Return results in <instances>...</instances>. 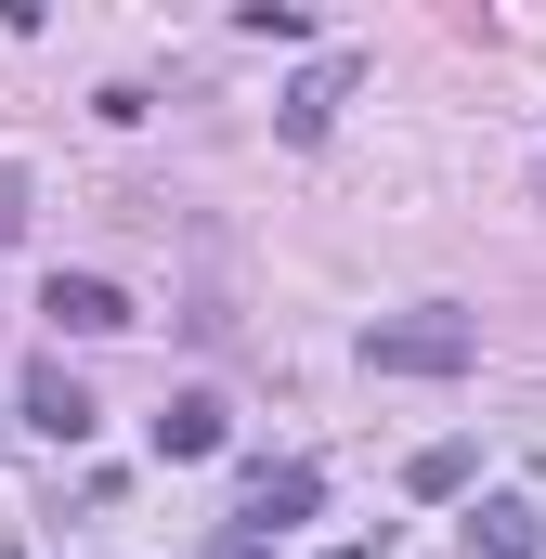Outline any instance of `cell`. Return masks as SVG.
Here are the masks:
<instances>
[{"label": "cell", "mask_w": 546, "mask_h": 559, "mask_svg": "<svg viewBox=\"0 0 546 559\" xmlns=\"http://www.w3.org/2000/svg\"><path fill=\"white\" fill-rule=\"evenodd\" d=\"M365 365L378 378H468L482 365V325L468 312H378L365 325Z\"/></svg>", "instance_id": "obj_1"}, {"label": "cell", "mask_w": 546, "mask_h": 559, "mask_svg": "<svg viewBox=\"0 0 546 559\" xmlns=\"http://www.w3.org/2000/svg\"><path fill=\"white\" fill-rule=\"evenodd\" d=\"M352 92H365V52H325V66H312V79L286 92V143H325V131H339V105H352Z\"/></svg>", "instance_id": "obj_2"}, {"label": "cell", "mask_w": 546, "mask_h": 559, "mask_svg": "<svg viewBox=\"0 0 546 559\" xmlns=\"http://www.w3.org/2000/svg\"><path fill=\"white\" fill-rule=\"evenodd\" d=\"M26 429H39V442H92V391L66 378V352L26 365Z\"/></svg>", "instance_id": "obj_3"}, {"label": "cell", "mask_w": 546, "mask_h": 559, "mask_svg": "<svg viewBox=\"0 0 546 559\" xmlns=\"http://www.w3.org/2000/svg\"><path fill=\"white\" fill-rule=\"evenodd\" d=\"M39 312H52L66 338H118V325H131V299H118L105 274H52V299H39Z\"/></svg>", "instance_id": "obj_4"}, {"label": "cell", "mask_w": 546, "mask_h": 559, "mask_svg": "<svg viewBox=\"0 0 546 559\" xmlns=\"http://www.w3.org/2000/svg\"><path fill=\"white\" fill-rule=\"evenodd\" d=\"M312 495H325V468H248V534H286V521H312Z\"/></svg>", "instance_id": "obj_5"}, {"label": "cell", "mask_w": 546, "mask_h": 559, "mask_svg": "<svg viewBox=\"0 0 546 559\" xmlns=\"http://www.w3.org/2000/svg\"><path fill=\"white\" fill-rule=\"evenodd\" d=\"M534 547H546V521L521 495H482V508H468V559H534Z\"/></svg>", "instance_id": "obj_6"}, {"label": "cell", "mask_w": 546, "mask_h": 559, "mask_svg": "<svg viewBox=\"0 0 546 559\" xmlns=\"http://www.w3.org/2000/svg\"><path fill=\"white\" fill-rule=\"evenodd\" d=\"M156 455H222V404H209V391H182V404L156 417Z\"/></svg>", "instance_id": "obj_7"}, {"label": "cell", "mask_w": 546, "mask_h": 559, "mask_svg": "<svg viewBox=\"0 0 546 559\" xmlns=\"http://www.w3.org/2000/svg\"><path fill=\"white\" fill-rule=\"evenodd\" d=\"M404 481H416V495H468V442H416Z\"/></svg>", "instance_id": "obj_8"}, {"label": "cell", "mask_w": 546, "mask_h": 559, "mask_svg": "<svg viewBox=\"0 0 546 559\" xmlns=\"http://www.w3.org/2000/svg\"><path fill=\"white\" fill-rule=\"evenodd\" d=\"M13 222H26V169H0V248H13Z\"/></svg>", "instance_id": "obj_9"}, {"label": "cell", "mask_w": 546, "mask_h": 559, "mask_svg": "<svg viewBox=\"0 0 546 559\" xmlns=\"http://www.w3.org/2000/svg\"><path fill=\"white\" fill-rule=\"evenodd\" d=\"M209 559H273V534H248V521H235V534H222Z\"/></svg>", "instance_id": "obj_10"}, {"label": "cell", "mask_w": 546, "mask_h": 559, "mask_svg": "<svg viewBox=\"0 0 546 559\" xmlns=\"http://www.w3.org/2000/svg\"><path fill=\"white\" fill-rule=\"evenodd\" d=\"M339 559H365V547H339Z\"/></svg>", "instance_id": "obj_11"}]
</instances>
